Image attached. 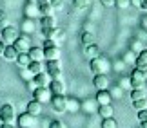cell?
I'll list each match as a JSON object with an SVG mask.
<instances>
[{"mask_svg":"<svg viewBox=\"0 0 147 128\" xmlns=\"http://www.w3.org/2000/svg\"><path fill=\"white\" fill-rule=\"evenodd\" d=\"M18 36H20V32H18V29H16L15 25H7V27H4V29L0 31V40H2L5 45H13Z\"/></svg>","mask_w":147,"mask_h":128,"instance_id":"6da1fadb","label":"cell"},{"mask_svg":"<svg viewBox=\"0 0 147 128\" xmlns=\"http://www.w3.org/2000/svg\"><path fill=\"white\" fill-rule=\"evenodd\" d=\"M0 121H2V123H9V125H13L16 121L15 107L11 103H5V105L0 107Z\"/></svg>","mask_w":147,"mask_h":128,"instance_id":"7a4b0ae2","label":"cell"},{"mask_svg":"<svg viewBox=\"0 0 147 128\" xmlns=\"http://www.w3.org/2000/svg\"><path fill=\"white\" fill-rule=\"evenodd\" d=\"M51 97H53V94H51L49 87H36L35 90H33V99H36L38 103H51Z\"/></svg>","mask_w":147,"mask_h":128,"instance_id":"3957f363","label":"cell"},{"mask_svg":"<svg viewBox=\"0 0 147 128\" xmlns=\"http://www.w3.org/2000/svg\"><path fill=\"white\" fill-rule=\"evenodd\" d=\"M51 107H53L55 112H65L67 110V97L64 96V94H55L53 97H51Z\"/></svg>","mask_w":147,"mask_h":128,"instance_id":"277c9868","label":"cell"},{"mask_svg":"<svg viewBox=\"0 0 147 128\" xmlns=\"http://www.w3.org/2000/svg\"><path fill=\"white\" fill-rule=\"evenodd\" d=\"M47 74L51 80H60L62 76V65H60V60H47Z\"/></svg>","mask_w":147,"mask_h":128,"instance_id":"5b68a950","label":"cell"},{"mask_svg":"<svg viewBox=\"0 0 147 128\" xmlns=\"http://www.w3.org/2000/svg\"><path fill=\"white\" fill-rule=\"evenodd\" d=\"M89 69H91L93 74H105V70H107V62H105V58H93L91 62H89Z\"/></svg>","mask_w":147,"mask_h":128,"instance_id":"8992f818","label":"cell"},{"mask_svg":"<svg viewBox=\"0 0 147 128\" xmlns=\"http://www.w3.org/2000/svg\"><path fill=\"white\" fill-rule=\"evenodd\" d=\"M16 123H18V128H33L36 125V115H31L29 112L20 114L16 117Z\"/></svg>","mask_w":147,"mask_h":128,"instance_id":"52a82bcc","label":"cell"},{"mask_svg":"<svg viewBox=\"0 0 147 128\" xmlns=\"http://www.w3.org/2000/svg\"><path fill=\"white\" fill-rule=\"evenodd\" d=\"M13 47H15L18 52H27V51H29V49L33 47V45H31V38L27 36V34H22V36H18V38L15 40Z\"/></svg>","mask_w":147,"mask_h":128,"instance_id":"ba28073f","label":"cell"},{"mask_svg":"<svg viewBox=\"0 0 147 128\" xmlns=\"http://www.w3.org/2000/svg\"><path fill=\"white\" fill-rule=\"evenodd\" d=\"M129 83H131L133 88H144V85H145V72H140L138 69H134L131 78H129Z\"/></svg>","mask_w":147,"mask_h":128,"instance_id":"9c48e42d","label":"cell"},{"mask_svg":"<svg viewBox=\"0 0 147 128\" xmlns=\"http://www.w3.org/2000/svg\"><path fill=\"white\" fill-rule=\"evenodd\" d=\"M60 47L58 45H49L44 47V58L46 60H60Z\"/></svg>","mask_w":147,"mask_h":128,"instance_id":"30bf717a","label":"cell"},{"mask_svg":"<svg viewBox=\"0 0 147 128\" xmlns=\"http://www.w3.org/2000/svg\"><path fill=\"white\" fill-rule=\"evenodd\" d=\"M93 85L98 88V90H105L107 87H109V78L105 74H94L93 78Z\"/></svg>","mask_w":147,"mask_h":128,"instance_id":"8fae6325","label":"cell"},{"mask_svg":"<svg viewBox=\"0 0 147 128\" xmlns=\"http://www.w3.org/2000/svg\"><path fill=\"white\" fill-rule=\"evenodd\" d=\"M33 81H35L36 87H49L51 78H49L47 72H40V74H35V76H33Z\"/></svg>","mask_w":147,"mask_h":128,"instance_id":"7c38bea8","label":"cell"},{"mask_svg":"<svg viewBox=\"0 0 147 128\" xmlns=\"http://www.w3.org/2000/svg\"><path fill=\"white\" fill-rule=\"evenodd\" d=\"M49 90H51V94H64V90H65V85H64V81L62 80H51V83H49Z\"/></svg>","mask_w":147,"mask_h":128,"instance_id":"4fadbf2b","label":"cell"},{"mask_svg":"<svg viewBox=\"0 0 147 128\" xmlns=\"http://www.w3.org/2000/svg\"><path fill=\"white\" fill-rule=\"evenodd\" d=\"M27 54H29L31 62H42L44 60V47H31L27 51Z\"/></svg>","mask_w":147,"mask_h":128,"instance_id":"5bb4252c","label":"cell"},{"mask_svg":"<svg viewBox=\"0 0 147 128\" xmlns=\"http://www.w3.org/2000/svg\"><path fill=\"white\" fill-rule=\"evenodd\" d=\"M4 60H7V62H16V56H18V51L13 47V45H5L4 52H2Z\"/></svg>","mask_w":147,"mask_h":128,"instance_id":"9a60e30c","label":"cell"},{"mask_svg":"<svg viewBox=\"0 0 147 128\" xmlns=\"http://www.w3.org/2000/svg\"><path fill=\"white\" fill-rule=\"evenodd\" d=\"M24 15H26V18H31V20L36 18V16L40 15V13H38V5L33 4V2H29V4L24 7Z\"/></svg>","mask_w":147,"mask_h":128,"instance_id":"2e32d148","label":"cell"},{"mask_svg":"<svg viewBox=\"0 0 147 128\" xmlns=\"http://www.w3.org/2000/svg\"><path fill=\"white\" fill-rule=\"evenodd\" d=\"M26 112H29L31 115H40L42 114V103H38L36 99H33V101L27 103V110Z\"/></svg>","mask_w":147,"mask_h":128,"instance_id":"e0dca14e","label":"cell"},{"mask_svg":"<svg viewBox=\"0 0 147 128\" xmlns=\"http://www.w3.org/2000/svg\"><path fill=\"white\" fill-rule=\"evenodd\" d=\"M40 27L42 29H47V27H56V18L55 15H47L40 18Z\"/></svg>","mask_w":147,"mask_h":128,"instance_id":"ac0fdd59","label":"cell"},{"mask_svg":"<svg viewBox=\"0 0 147 128\" xmlns=\"http://www.w3.org/2000/svg\"><path fill=\"white\" fill-rule=\"evenodd\" d=\"M96 101H98V105H111V94L107 92V88L96 92Z\"/></svg>","mask_w":147,"mask_h":128,"instance_id":"d6986e66","label":"cell"},{"mask_svg":"<svg viewBox=\"0 0 147 128\" xmlns=\"http://www.w3.org/2000/svg\"><path fill=\"white\" fill-rule=\"evenodd\" d=\"M29 63H31L29 54H27V52H18V56H16V65L22 67V69H26Z\"/></svg>","mask_w":147,"mask_h":128,"instance_id":"ffe728a7","label":"cell"},{"mask_svg":"<svg viewBox=\"0 0 147 128\" xmlns=\"http://www.w3.org/2000/svg\"><path fill=\"white\" fill-rule=\"evenodd\" d=\"M113 114H115V108L111 107V105H100L98 108V115H102V117H113Z\"/></svg>","mask_w":147,"mask_h":128,"instance_id":"44dd1931","label":"cell"},{"mask_svg":"<svg viewBox=\"0 0 147 128\" xmlns=\"http://www.w3.org/2000/svg\"><path fill=\"white\" fill-rule=\"evenodd\" d=\"M86 56L91 58V60L100 56V51H98V45H96V43H93V45H86Z\"/></svg>","mask_w":147,"mask_h":128,"instance_id":"7402d4cb","label":"cell"},{"mask_svg":"<svg viewBox=\"0 0 147 128\" xmlns=\"http://www.w3.org/2000/svg\"><path fill=\"white\" fill-rule=\"evenodd\" d=\"M26 69L29 70L33 76H35V74H40V72H42V62H31Z\"/></svg>","mask_w":147,"mask_h":128,"instance_id":"603a6c76","label":"cell"},{"mask_svg":"<svg viewBox=\"0 0 147 128\" xmlns=\"http://www.w3.org/2000/svg\"><path fill=\"white\" fill-rule=\"evenodd\" d=\"M38 13H40L42 16L53 15V5H51L49 2H46V4H40V5H38Z\"/></svg>","mask_w":147,"mask_h":128,"instance_id":"cb8c5ba5","label":"cell"},{"mask_svg":"<svg viewBox=\"0 0 147 128\" xmlns=\"http://www.w3.org/2000/svg\"><path fill=\"white\" fill-rule=\"evenodd\" d=\"M131 99L138 101V99H145V88H133L131 92Z\"/></svg>","mask_w":147,"mask_h":128,"instance_id":"d4e9b609","label":"cell"},{"mask_svg":"<svg viewBox=\"0 0 147 128\" xmlns=\"http://www.w3.org/2000/svg\"><path fill=\"white\" fill-rule=\"evenodd\" d=\"M82 42L86 43V45H93V43H96V38H94V34H91V32H84Z\"/></svg>","mask_w":147,"mask_h":128,"instance_id":"484cf974","label":"cell"},{"mask_svg":"<svg viewBox=\"0 0 147 128\" xmlns=\"http://www.w3.org/2000/svg\"><path fill=\"white\" fill-rule=\"evenodd\" d=\"M102 128H118V123L115 117H105L104 123H102Z\"/></svg>","mask_w":147,"mask_h":128,"instance_id":"4316f807","label":"cell"},{"mask_svg":"<svg viewBox=\"0 0 147 128\" xmlns=\"http://www.w3.org/2000/svg\"><path fill=\"white\" fill-rule=\"evenodd\" d=\"M22 29H24V32H31L33 29H35V24H33L31 18H26V22L22 24Z\"/></svg>","mask_w":147,"mask_h":128,"instance_id":"83f0119b","label":"cell"},{"mask_svg":"<svg viewBox=\"0 0 147 128\" xmlns=\"http://www.w3.org/2000/svg\"><path fill=\"white\" fill-rule=\"evenodd\" d=\"M131 5V0H115V7L118 9H125Z\"/></svg>","mask_w":147,"mask_h":128,"instance_id":"f1b7e54d","label":"cell"},{"mask_svg":"<svg viewBox=\"0 0 147 128\" xmlns=\"http://www.w3.org/2000/svg\"><path fill=\"white\" fill-rule=\"evenodd\" d=\"M73 5H75L76 9H86L89 5V0H73Z\"/></svg>","mask_w":147,"mask_h":128,"instance_id":"f546056e","label":"cell"},{"mask_svg":"<svg viewBox=\"0 0 147 128\" xmlns=\"http://www.w3.org/2000/svg\"><path fill=\"white\" fill-rule=\"evenodd\" d=\"M133 107L136 110H144L147 108V99H138V101H133Z\"/></svg>","mask_w":147,"mask_h":128,"instance_id":"4dcf8cb0","label":"cell"},{"mask_svg":"<svg viewBox=\"0 0 147 128\" xmlns=\"http://www.w3.org/2000/svg\"><path fill=\"white\" fill-rule=\"evenodd\" d=\"M136 117H138V121H140V123H142V121H147V108H144V110H138Z\"/></svg>","mask_w":147,"mask_h":128,"instance_id":"1f68e13d","label":"cell"},{"mask_svg":"<svg viewBox=\"0 0 147 128\" xmlns=\"http://www.w3.org/2000/svg\"><path fill=\"white\" fill-rule=\"evenodd\" d=\"M136 62H138V63H147V49H145V51H140Z\"/></svg>","mask_w":147,"mask_h":128,"instance_id":"d6a6232c","label":"cell"},{"mask_svg":"<svg viewBox=\"0 0 147 128\" xmlns=\"http://www.w3.org/2000/svg\"><path fill=\"white\" fill-rule=\"evenodd\" d=\"M49 128H65V126H64V123H62V121H51V123H49Z\"/></svg>","mask_w":147,"mask_h":128,"instance_id":"836d02e7","label":"cell"},{"mask_svg":"<svg viewBox=\"0 0 147 128\" xmlns=\"http://www.w3.org/2000/svg\"><path fill=\"white\" fill-rule=\"evenodd\" d=\"M49 4L53 5V9L55 7H62V5H64V0H49Z\"/></svg>","mask_w":147,"mask_h":128,"instance_id":"e575fe53","label":"cell"},{"mask_svg":"<svg viewBox=\"0 0 147 128\" xmlns=\"http://www.w3.org/2000/svg\"><path fill=\"white\" fill-rule=\"evenodd\" d=\"M104 7H115V0H100Z\"/></svg>","mask_w":147,"mask_h":128,"instance_id":"d590c367","label":"cell"},{"mask_svg":"<svg viewBox=\"0 0 147 128\" xmlns=\"http://www.w3.org/2000/svg\"><path fill=\"white\" fill-rule=\"evenodd\" d=\"M144 2L145 0H131V5H134V7H142Z\"/></svg>","mask_w":147,"mask_h":128,"instance_id":"8d00e7d4","label":"cell"},{"mask_svg":"<svg viewBox=\"0 0 147 128\" xmlns=\"http://www.w3.org/2000/svg\"><path fill=\"white\" fill-rule=\"evenodd\" d=\"M27 88H29L31 92H33V90H35V88H36V85H35V81H33V78H31L29 81H27Z\"/></svg>","mask_w":147,"mask_h":128,"instance_id":"74e56055","label":"cell"},{"mask_svg":"<svg viewBox=\"0 0 147 128\" xmlns=\"http://www.w3.org/2000/svg\"><path fill=\"white\" fill-rule=\"evenodd\" d=\"M9 24H7V20H2V22H0V31H2L4 29V27H7Z\"/></svg>","mask_w":147,"mask_h":128,"instance_id":"f35d334b","label":"cell"},{"mask_svg":"<svg viewBox=\"0 0 147 128\" xmlns=\"http://www.w3.org/2000/svg\"><path fill=\"white\" fill-rule=\"evenodd\" d=\"M0 128H16V126L9 125V123H2V125H0Z\"/></svg>","mask_w":147,"mask_h":128,"instance_id":"ab89813d","label":"cell"},{"mask_svg":"<svg viewBox=\"0 0 147 128\" xmlns=\"http://www.w3.org/2000/svg\"><path fill=\"white\" fill-rule=\"evenodd\" d=\"M4 49H5V43L0 40V56H2V52H4Z\"/></svg>","mask_w":147,"mask_h":128,"instance_id":"60d3db41","label":"cell"},{"mask_svg":"<svg viewBox=\"0 0 147 128\" xmlns=\"http://www.w3.org/2000/svg\"><path fill=\"white\" fill-rule=\"evenodd\" d=\"M46 2H49V0H35V4H36V5H40V4H46Z\"/></svg>","mask_w":147,"mask_h":128,"instance_id":"b9f144b4","label":"cell"},{"mask_svg":"<svg viewBox=\"0 0 147 128\" xmlns=\"http://www.w3.org/2000/svg\"><path fill=\"white\" fill-rule=\"evenodd\" d=\"M2 20H5V13H4L2 9H0V22H2Z\"/></svg>","mask_w":147,"mask_h":128,"instance_id":"7bdbcfd3","label":"cell"},{"mask_svg":"<svg viewBox=\"0 0 147 128\" xmlns=\"http://www.w3.org/2000/svg\"><path fill=\"white\" fill-rule=\"evenodd\" d=\"M140 125H142V128H147V121H142Z\"/></svg>","mask_w":147,"mask_h":128,"instance_id":"ee69618b","label":"cell"}]
</instances>
